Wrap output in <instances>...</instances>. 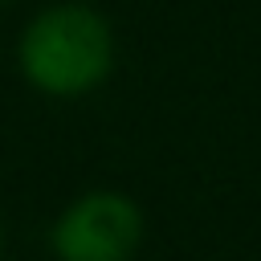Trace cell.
Instances as JSON below:
<instances>
[{
    "mask_svg": "<svg viewBox=\"0 0 261 261\" xmlns=\"http://www.w3.org/2000/svg\"><path fill=\"white\" fill-rule=\"evenodd\" d=\"M16 53L33 90L53 98H82L110 77L114 33L98 8L65 0L29 20Z\"/></svg>",
    "mask_w": 261,
    "mask_h": 261,
    "instance_id": "obj_1",
    "label": "cell"
},
{
    "mask_svg": "<svg viewBox=\"0 0 261 261\" xmlns=\"http://www.w3.org/2000/svg\"><path fill=\"white\" fill-rule=\"evenodd\" d=\"M143 241V212L122 192L77 196L49 232L57 261H130Z\"/></svg>",
    "mask_w": 261,
    "mask_h": 261,
    "instance_id": "obj_2",
    "label": "cell"
}]
</instances>
